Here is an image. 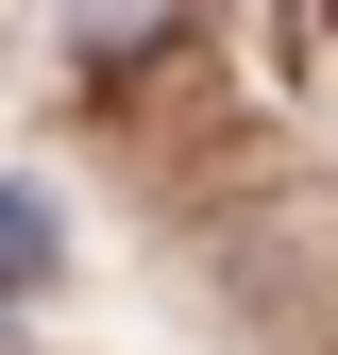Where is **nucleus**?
<instances>
[{"label":"nucleus","instance_id":"nucleus-1","mask_svg":"<svg viewBox=\"0 0 338 355\" xmlns=\"http://www.w3.org/2000/svg\"><path fill=\"white\" fill-rule=\"evenodd\" d=\"M51 254H68V220L34 203V187H0V304H34V288H51Z\"/></svg>","mask_w":338,"mask_h":355},{"label":"nucleus","instance_id":"nucleus-2","mask_svg":"<svg viewBox=\"0 0 338 355\" xmlns=\"http://www.w3.org/2000/svg\"><path fill=\"white\" fill-rule=\"evenodd\" d=\"M169 17H186V0H84V17H68V34H84V68H118V51H152V34H169Z\"/></svg>","mask_w":338,"mask_h":355},{"label":"nucleus","instance_id":"nucleus-3","mask_svg":"<svg viewBox=\"0 0 338 355\" xmlns=\"http://www.w3.org/2000/svg\"><path fill=\"white\" fill-rule=\"evenodd\" d=\"M0 322H17V304H0ZM0 355H17V338H0Z\"/></svg>","mask_w":338,"mask_h":355}]
</instances>
